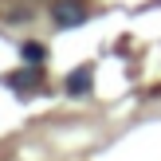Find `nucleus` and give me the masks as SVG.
Segmentation results:
<instances>
[{"instance_id": "nucleus-2", "label": "nucleus", "mask_w": 161, "mask_h": 161, "mask_svg": "<svg viewBox=\"0 0 161 161\" xmlns=\"http://www.w3.org/2000/svg\"><path fill=\"white\" fill-rule=\"evenodd\" d=\"M86 86H91V71H86V67H79L75 75L67 79V91H71V94H83Z\"/></svg>"}, {"instance_id": "nucleus-1", "label": "nucleus", "mask_w": 161, "mask_h": 161, "mask_svg": "<svg viewBox=\"0 0 161 161\" xmlns=\"http://www.w3.org/2000/svg\"><path fill=\"white\" fill-rule=\"evenodd\" d=\"M86 16H91V12H86L79 0H59V4L51 8V20L59 24V28H75V24H83V20H86Z\"/></svg>"}, {"instance_id": "nucleus-3", "label": "nucleus", "mask_w": 161, "mask_h": 161, "mask_svg": "<svg viewBox=\"0 0 161 161\" xmlns=\"http://www.w3.org/2000/svg\"><path fill=\"white\" fill-rule=\"evenodd\" d=\"M20 51H24V59H28V63H43V47H39V43H24Z\"/></svg>"}]
</instances>
